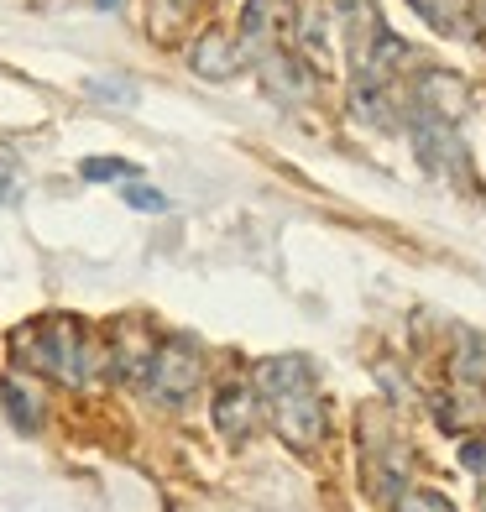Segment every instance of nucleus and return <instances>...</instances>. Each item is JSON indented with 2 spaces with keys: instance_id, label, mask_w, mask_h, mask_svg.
<instances>
[{
  "instance_id": "a211bd4d",
  "label": "nucleus",
  "mask_w": 486,
  "mask_h": 512,
  "mask_svg": "<svg viewBox=\"0 0 486 512\" xmlns=\"http://www.w3.org/2000/svg\"><path fill=\"white\" fill-rule=\"evenodd\" d=\"M460 465H466V471H486V439H466V445H460Z\"/></svg>"
},
{
  "instance_id": "1a4fd4ad",
  "label": "nucleus",
  "mask_w": 486,
  "mask_h": 512,
  "mask_svg": "<svg viewBox=\"0 0 486 512\" xmlns=\"http://www.w3.org/2000/svg\"><path fill=\"white\" fill-rule=\"evenodd\" d=\"M262 74H267V84H272V95H283V100H309V95H314V68L298 63L293 53L262 58Z\"/></svg>"
},
{
  "instance_id": "dca6fc26",
  "label": "nucleus",
  "mask_w": 486,
  "mask_h": 512,
  "mask_svg": "<svg viewBox=\"0 0 486 512\" xmlns=\"http://www.w3.org/2000/svg\"><path fill=\"white\" fill-rule=\"evenodd\" d=\"M126 204H131V209H147V215L168 209V199H162L157 189H147V183H126Z\"/></svg>"
},
{
  "instance_id": "9d476101",
  "label": "nucleus",
  "mask_w": 486,
  "mask_h": 512,
  "mask_svg": "<svg viewBox=\"0 0 486 512\" xmlns=\"http://www.w3.org/2000/svg\"><path fill=\"white\" fill-rule=\"evenodd\" d=\"M0 403H6V418H11V424H16L21 434H37V429H42V403H37V398H32V392L21 387L16 377L0 382Z\"/></svg>"
},
{
  "instance_id": "9b49d317",
  "label": "nucleus",
  "mask_w": 486,
  "mask_h": 512,
  "mask_svg": "<svg viewBox=\"0 0 486 512\" xmlns=\"http://www.w3.org/2000/svg\"><path fill=\"white\" fill-rule=\"evenodd\" d=\"M413 11H419L434 32H445V37H466L471 32V21H466V0H413Z\"/></svg>"
},
{
  "instance_id": "f03ea898",
  "label": "nucleus",
  "mask_w": 486,
  "mask_h": 512,
  "mask_svg": "<svg viewBox=\"0 0 486 512\" xmlns=\"http://www.w3.org/2000/svg\"><path fill=\"white\" fill-rule=\"evenodd\" d=\"M257 403L267 408L272 429L283 434V445L298 455H314L330 434L324 418V398H319V377L309 356H267L257 366Z\"/></svg>"
},
{
  "instance_id": "f3484780",
  "label": "nucleus",
  "mask_w": 486,
  "mask_h": 512,
  "mask_svg": "<svg viewBox=\"0 0 486 512\" xmlns=\"http://www.w3.org/2000/svg\"><path fill=\"white\" fill-rule=\"evenodd\" d=\"M89 95H95V100H115V105H136V95H131V89L121 84V79H95V84H89Z\"/></svg>"
},
{
  "instance_id": "2eb2a0df",
  "label": "nucleus",
  "mask_w": 486,
  "mask_h": 512,
  "mask_svg": "<svg viewBox=\"0 0 486 512\" xmlns=\"http://www.w3.org/2000/svg\"><path fill=\"white\" fill-rule=\"evenodd\" d=\"M272 16H277V0H246V11H241V42L267 37Z\"/></svg>"
},
{
  "instance_id": "4468645a",
  "label": "nucleus",
  "mask_w": 486,
  "mask_h": 512,
  "mask_svg": "<svg viewBox=\"0 0 486 512\" xmlns=\"http://www.w3.org/2000/svg\"><path fill=\"white\" fill-rule=\"evenodd\" d=\"M392 512H455V502L434 486H408V492L392 497Z\"/></svg>"
},
{
  "instance_id": "7ed1b4c3",
  "label": "nucleus",
  "mask_w": 486,
  "mask_h": 512,
  "mask_svg": "<svg viewBox=\"0 0 486 512\" xmlns=\"http://www.w3.org/2000/svg\"><path fill=\"white\" fill-rule=\"evenodd\" d=\"M204 382V356H199V345L194 340H157V356L147 366V398L162 403V408H178L183 398H194V387Z\"/></svg>"
},
{
  "instance_id": "0eeeda50",
  "label": "nucleus",
  "mask_w": 486,
  "mask_h": 512,
  "mask_svg": "<svg viewBox=\"0 0 486 512\" xmlns=\"http://www.w3.org/2000/svg\"><path fill=\"white\" fill-rule=\"evenodd\" d=\"M204 11V0H152L147 6V32L152 42H162V48H178L183 37H189L194 16Z\"/></svg>"
},
{
  "instance_id": "f257e3e1",
  "label": "nucleus",
  "mask_w": 486,
  "mask_h": 512,
  "mask_svg": "<svg viewBox=\"0 0 486 512\" xmlns=\"http://www.w3.org/2000/svg\"><path fill=\"white\" fill-rule=\"evenodd\" d=\"M11 361L32 377L63 387H89L105 371V340L89 335V324L74 314H42L11 330Z\"/></svg>"
},
{
  "instance_id": "423d86ee",
  "label": "nucleus",
  "mask_w": 486,
  "mask_h": 512,
  "mask_svg": "<svg viewBox=\"0 0 486 512\" xmlns=\"http://www.w3.org/2000/svg\"><path fill=\"white\" fill-rule=\"evenodd\" d=\"M246 42L241 37H230V32H204L194 48H189V68L199 79H215V84H225V79H236L241 68H246Z\"/></svg>"
},
{
  "instance_id": "39448f33",
  "label": "nucleus",
  "mask_w": 486,
  "mask_h": 512,
  "mask_svg": "<svg viewBox=\"0 0 486 512\" xmlns=\"http://www.w3.org/2000/svg\"><path fill=\"white\" fill-rule=\"evenodd\" d=\"M215 429L225 445H246L251 434H257V418H262V403H257V387L251 382H225L215 392Z\"/></svg>"
},
{
  "instance_id": "6ab92c4d",
  "label": "nucleus",
  "mask_w": 486,
  "mask_h": 512,
  "mask_svg": "<svg viewBox=\"0 0 486 512\" xmlns=\"http://www.w3.org/2000/svg\"><path fill=\"white\" fill-rule=\"evenodd\" d=\"M16 199V162L11 157H0V204Z\"/></svg>"
},
{
  "instance_id": "ddd939ff",
  "label": "nucleus",
  "mask_w": 486,
  "mask_h": 512,
  "mask_svg": "<svg viewBox=\"0 0 486 512\" xmlns=\"http://www.w3.org/2000/svg\"><path fill=\"white\" fill-rule=\"evenodd\" d=\"M79 173H84L89 183H136V178H142V168H136V162H126V157H84Z\"/></svg>"
},
{
  "instance_id": "20e7f679",
  "label": "nucleus",
  "mask_w": 486,
  "mask_h": 512,
  "mask_svg": "<svg viewBox=\"0 0 486 512\" xmlns=\"http://www.w3.org/2000/svg\"><path fill=\"white\" fill-rule=\"evenodd\" d=\"M157 356V340H152V324L142 314H126L110 324V340H105V371L115 382H142L147 366Z\"/></svg>"
},
{
  "instance_id": "6e6552de",
  "label": "nucleus",
  "mask_w": 486,
  "mask_h": 512,
  "mask_svg": "<svg viewBox=\"0 0 486 512\" xmlns=\"http://www.w3.org/2000/svg\"><path fill=\"white\" fill-rule=\"evenodd\" d=\"M293 48H298V63L309 68H330V21L319 16V6H304L293 16Z\"/></svg>"
},
{
  "instance_id": "f8f14e48",
  "label": "nucleus",
  "mask_w": 486,
  "mask_h": 512,
  "mask_svg": "<svg viewBox=\"0 0 486 512\" xmlns=\"http://www.w3.org/2000/svg\"><path fill=\"white\" fill-rule=\"evenodd\" d=\"M450 377H455V387L486 392V340H460V351L450 361Z\"/></svg>"
},
{
  "instance_id": "aec40b11",
  "label": "nucleus",
  "mask_w": 486,
  "mask_h": 512,
  "mask_svg": "<svg viewBox=\"0 0 486 512\" xmlns=\"http://www.w3.org/2000/svg\"><path fill=\"white\" fill-rule=\"evenodd\" d=\"M340 16H372V0H330Z\"/></svg>"
},
{
  "instance_id": "412c9836",
  "label": "nucleus",
  "mask_w": 486,
  "mask_h": 512,
  "mask_svg": "<svg viewBox=\"0 0 486 512\" xmlns=\"http://www.w3.org/2000/svg\"><path fill=\"white\" fill-rule=\"evenodd\" d=\"M95 6H121V0H95Z\"/></svg>"
}]
</instances>
